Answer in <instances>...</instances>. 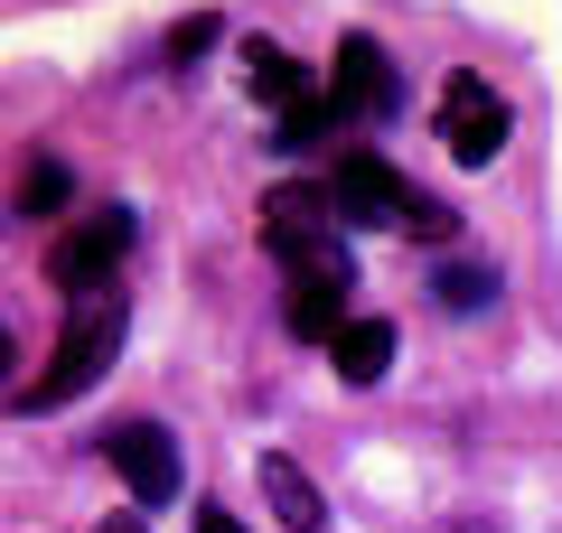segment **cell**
Instances as JSON below:
<instances>
[{
  "label": "cell",
  "mask_w": 562,
  "mask_h": 533,
  "mask_svg": "<svg viewBox=\"0 0 562 533\" xmlns=\"http://www.w3.org/2000/svg\"><path fill=\"white\" fill-rule=\"evenodd\" d=\"M113 347H122V291H113V281H103V291H66L57 365H47L38 384H20V412H57V402H76L85 384H103Z\"/></svg>",
  "instance_id": "obj_1"
},
{
  "label": "cell",
  "mask_w": 562,
  "mask_h": 533,
  "mask_svg": "<svg viewBox=\"0 0 562 533\" xmlns=\"http://www.w3.org/2000/svg\"><path fill=\"white\" fill-rule=\"evenodd\" d=\"M291 272V299H281V318H291V337H338L347 328V291H357V272H347V243H328V253H301L281 262Z\"/></svg>",
  "instance_id": "obj_2"
},
{
  "label": "cell",
  "mask_w": 562,
  "mask_h": 533,
  "mask_svg": "<svg viewBox=\"0 0 562 533\" xmlns=\"http://www.w3.org/2000/svg\"><path fill=\"white\" fill-rule=\"evenodd\" d=\"M132 235L140 225L122 216V206H94V216H76L57 235V253H47V272L66 281V291H103V281L122 272V253H132Z\"/></svg>",
  "instance_id": "obj_3"
},
{
  "label": "cell",
  "mask_w": 562,
  "mask_h": 533,
  "mask_svg": "<svg viewBox=\"0 0 562 533\" xmlns=\"http://www.w3.org/2000/svg\"><path fill=\"white\" fill-rule=\"evenodd\" d=\"M319 94H328V113H338V122H384V113L403 103V84H394V66H384L375 38H338Z\"/></svg>",
  "instance_id": "obj_4"
},
{
  "label": "cell",
  "mask_w": 562,
  "mask_h": 533,
  "mask_svg": "<svg viewBox=\"0 0 562 533\" xmlns=\"http://www.w3.org/2000/svg\"><path fill=\"white\" fill-rule=\"evenodd\" d=\"M506 132H516V122H506V103L487 94V76H450L441 84V140H450L460 169H487V159L506 150Z\"/></svg>",
  "instance_id": "obj_5"
},
{
  "label": "cell",
  "mask_w": 562,
  "mask_h": 533,
  "mask_svg": "<svg viewBox=\"0 0 562 533\" xmlns=\"http://www.w3.org/2000/svg\"><path fill=\"white\" fill-rule=\"evenodd\" d=\"M328 197H338V225H394V235H403V216H413V178H394L375 150H347L338 178H328Z\"/></svg>",
  "instance_id": "obj_6"
},
{
  "label": "cell",
  "mask_w": 562,
  "mask_h": 533,
  "mask_svg": "<svg viewBox=\"0 0 562 533\" xmlns=\"http://www.w3.org/2000/svg\"><path fill=\"white\" fill-rule=\"evenodd\" d=\"M262 243H272L281 262L328 253V243H338V197H328V188H272V197H262Z\"/></svg>",
  "instance_id": "obj_7"
},
{
  "label": "cell",
  "mask_w": 562,
  "mask_h": 533,
  "mask_svg": "<svg viewBox=\"0 0 562 533\" xmlns=\"http://www.w3.org/2000/svg\"><path fill=\"white\" fill-rule=\"evenodd\" d=\"M103 458L122 468V487H132L140 506H169V496H179V450H169L160 421H122V431L103 440Z\"/></svg>",
  "instance_id": "obj_8"
},
{
  "label": "cell",
  "mask_w": 562,
  "mask_h": 533,
  "mask_svg": "<svg viewBox=\"0 0 562 533\" xmlns=\"http://www.w3.org/2000/svg\"><path fill=\"white\" fill-rule=\"evenodd\" d=\"M328 365H338L347 384H384V365H394V328H384V318H347V328L328 337Z\"/></svg>",
  "instance_id": "obj_9"
},
{
  "label": "cell",
  "mask_w": 562,
  "mask_h": 533,
  "mask_svg": "<svg viewBox=\"0 0 562 533\" xmlns=\"http://www.w3.org/2000/svg\"><path fill=\"white\" fill-rule=\"evenodd\" d=\"M262 496L281 506V524H291V533H319V524H328L319 487L301 477V458H281V450H262Z\"/></svg>",
  "instance_id": "obj_10"
},
{
  "label": "cell",
  "mask_w": 562,
  "mask_h": 533,
  "mask_svg": "<svg viewBox=\"0 0 562 533\" xmlns=\"http://www.w3.org/2000/svg\"><path fill=\"white\" fill-rule=\"evenodd\" d=\"M244 76H254V103H272V113H291V103L319 94V84H310L301 66L281 57V47H254V57H244Z\"/></svg>",
  "instance_id": "obj_11"
},
{
  "label": "cell",
  "mask_w": 562,
  "mask_h": 533,
  "mask_svg": "<svg viewBox=\"0 0 562 533\" xmlns=\"http://www.w3.org/2000/svg\"><path fill=\"white\" fill-rule=\"evenodd\" d=\"M431 291H441V309H450V318H479L487 299H497V272H469V262H450Z\"/></svg>",
  "instance_id": "obj_12"
},
{
  "label": "cell",
  "mask_w": 562,
  "mask_h": 533,
  "mask_svg": "<svg viewBox=\"0 0 562 533\" xmlns=\"http://www.w3.org/2000/svg\"><path fill=\"white\" fill-rule=\"evenodd\" d=\"M57 206H66V169H57V159H38V169L20 178V216H57Z\"/></svg>",
  "instance_id": "obj_13"
},
{
  "label": "cell",
  "mask_w": 562,
  "mask_h": 533,
  "mask_svg": "<svg viewBox=\"0 0 562 533\" xmlns=\"http://www.w3.org/2000/svg\"><path fill=\"white\" fill-rule=\"evenodd\" d=\"M403 235H422V243H450V235H460V216H450L441 197H413V216H403Z\"/></svg>",
  "instance_id": "obj_14"
},
{
  "label": "cell",
  "mask_w": 562,
  "mask_h": 533,
  "mask_svg": "<svg viewBox=\"0 0 562 533\" xmlns=\"http://www.w3.org/2000/svg\"><path fill=\"white\" fill-rule=\"evenodd\" d=\"M206 47H216V20H179V38H169V57H206Z\"/></svg>",
  "instance_id": "obj_15"
},
{
  "label": "cell",
  "mask_w": 562,
  "mask_h": 533,
  "mask_svg": "<svg viewBox=\"0 0 562 533\" xmlns=\"http://www.w3.org/2000/svg\"><path fill=\"white\" fill-rule=\"evenodd\" d=\"M198 533H244V524H235L225 506H206V514H198Z\"/></svg>",
  "instance_id": "obj_16"
},
{
  "label": "cell",
  "mask_w": 562,
  "mask_h": 533,
  "mask_svg": "<svg viewBox=\"0 0 562 533\" xmlns=\"http://www.w3.org/2000/svg\"><path fill=\"white\" fill-rule=\"evenodd\" d=\"M103 533H140V524H132V514H113V524H103Z\"/></svg>",
  "instance_id": "obj_17"
},
{
  "label": "cell",
  "mask_w": 562,
  "mask_h": 533,
  "mask_svg": "<svg viewBox=\"0 0 562 533\" xmlns=\"http://www.w3.org/2000/svg\"><path fill=\"white\" fill-rule=\"evenodd\" d=\"M0 375H10V337H0Z\"/></svg>",
  "instance_id": "obj_18"
}]
</instances>
